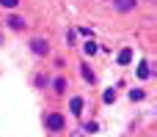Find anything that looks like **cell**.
<instances>
[{
	"label": "cell",
	"instance_id": "1",
	"mask_svg": "<svg viewBox=\"0 0 157 137\" xmlns=\"http://www.w3.org/2000/svg\"><path fill=\"white\" fill-rule=\"evenodd\" d=\"M47 126H50L52 132H61V129H63V115H58V113H50V115H47Z\"/></svg>",
	"mask_w": 157,
	"mask_h": 137
},
{
	"label": "cell",
	"instance_id": "2",
	"mask_svg": "<svg viewBox=\"0 0 157 137\" xmlns=\"http://www.w3.org/2000/svg\"><path fill=\"white\" fill-rule=\"evenodd\" d=\"M138 5V0H113V8L119 11V14H127V11H132Z\"/></svg>",
	"mask_w": 157,
	"mask_h": 137
},
{
	"label": "cell",
	"instance_id": "3",
	"mask_svg": "<svg viewBox=\"0 0 157 137\" xmlns=\"http://www.w3.org/2000/svg\"><path fill=\"white\" fill-rule=\"evenodd\" d=\"M30 49H33L36 55H47V41H44V38H33V41H30Z\"/></svg>",
	"mask_w": 157,
	"mask_h": 137
},
{
	"label": "cell",
	"instance_id": "4",
	"mask_svg": "<svg viewBox=\"0 0 157 137\" xmlns=\"http://www.w3.org/2000/svg\"><path fill=\"white\" fill-rule=\"evenodd\" d=\"M6 22H8V27H14V30H22V27H25V19H22V16H8Z\"/></svg>",
	"mask_w": 157,
	"mask_h": 137
},
{
	"label": "cell",
	"instance_id": "5",
	"mask_svg": "<svg viewBox=\"0 0 157 137\" xmlns=\"http://www.w3.org/2000/svg\"><path fill=\"white\" fill-rule=\"evenodd\" d=\"M130 60H132V49H130V47H124V49L119 52V63H121V66H127Z\"/></svg>",
	"mask_w": 157,
	"mask_h": 137
},
{
	"label": "cell",
	"instance_id": "6",
	"mask_svg": "<svg viewBox=\"0 0 157 137\" xmlns=\"http://www.w3.org/2000/svg\"><path fill=\"white\" fill-rule=\"evenodd\" d=\"M69 107H72V115H80V113H83V99L75 96V99L69 102Z\"/></svg>",
	"mask_w": 157,
	"mask_h": 137
},
{
	"label": "cell",
	"instance_id": "7",
	"mask_svg": "<svg viewBox=\"0 0 157 137\" xmlns=\"http://www.w3.org/2000/svg\"><path fill=\"white\" fill-rule=\"evenodd\" d=\"M83 49H86V55H97V49H99V47H97V41H91V38H88V41L83 44Z\"/></svg>",
	"mask_w": 157,
	"mask_h": 137
},
{
	"label": "cell",
	"instance_id": "8",
	"mask_svg": "<svg viewBox=\"0 0 157 137\" xmlns=\"http://www.w3.org/2000/svg\"><path fill=\"white\" fill-rule=\"evenodd\" d=\"M149 74H152V71H149V63H141V66H138V77H141V80H149Z\"/></svg>",
	"mask_w": 157,
	"mask_h": 137
},
{
	"label": "cell",
	"instance_id": "9",
	"mask_svg": "<svg viewBox=\"0 0 157 137\" xmlns=\"http://www.w3.org/2000/svg\"><path fill=\"white\" fill-rule=\"evenodd\" d=\"M52 85H55V93H63V91H66V80H63V77H58Z\"/></svg>",
	"mask_w": 157,
	"mask_h": 137
},
{
	"label": "cell",
	"instance_id": "10",
	"mask_svg": "<svg viewBox=\"0 0 157 137\" xmlns=\"http://www.w3.org/2000/svg\"><path fill=\"white\" fill-rule=\"evenodd\" d=\"M80 74H83V80L94 82V74H91V69H88V66H83V69H80Z\"/></svg>",
	"mask_w": 157,
	"mask_h": 137
},
{
	"label": "cell",
	"instance_id": "11",
	"mask_svg": "<svg viewBox=\"0 0 157 137\" xmlns=\"http://www.w3.org/2000/svg\"><path fill=\"white\" fill-rule=\"evenodd\" d=\"M0 5H3V8H17L19 0H0Z\"/></svg>",
	"mask_w": 157,
	"mask_h": 137
},
{
	"label": "cell",
	"instance_id": "12",
	"mask_svg": "<svg viewBox=\"0 0 157 137\" xmlns=\"http://www.w3.org/2000/svg\"><path fill=\"white\" fill-rule=\"evenodd\" d=\"M102 99H105L108 104H110V102H116V91H105V96H102Z\"/></svg>",
	"mask_w": 157,
	"mask_h": 137
},
{
	"label": "cell",
	"instance_id": "13",
	"mask_svg": "<svg viewBox=\"0 0 157 137\" xmlns=\"http://www.w3.org/2000/svg\"><path fill=\"white\" fill-rule=\"evenodd\" d=\"M130 99H132V102H141V99H144V91H130Z\"/></svg>",
	"mask_w": 157,
	"mask_h": 137
},
{
	"label": "cell",
	"instance_id": "14",
	"mask_svg": "<svg viewBox=\"0 0 157 137\" xmlns=\"http://www.w3.org/2000/svg\"><path fill=\"white\" fill-rule=\"evenodd\" d=\"M75 137H83V135H75Z\"/></svg>",
	"mask_w": 157,
	"mask_h": 137
}]
</instances>
